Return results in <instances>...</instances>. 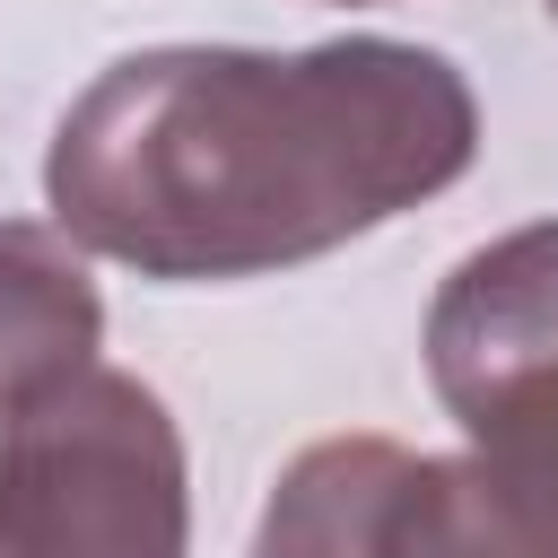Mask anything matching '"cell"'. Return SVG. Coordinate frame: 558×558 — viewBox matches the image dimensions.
<instances>
[{
  "instance_id": "obj_4",
  "label": "cell",
  "mask_w": 558,
  "mask_h": 558,
  "mask_svg": "<svg viewBox=\"0 0 558 558\" xmlns=\"http://www.w3.org/2000/svg\"><path fill=\"white\" fill-rule=\"evenodd\" d=\"M105 305L61 227L0 218V427L96 366Z\"/></svg>"
},
{
  "instance_id": "obj_3",
  "label": "cell",
  "mask_w": 558,
  "mask_h": 558,
  "mask_svg": "<svg viewBox=\"0 0 558 558\" xmlns=\"http://www.w3.org/2000/svg\"><path fill=\"white\" fill-rule=\"evenodd\" d=\"M427 384L471 453L558 480V218L453 262L427 305Z\"/></svg>"
},
{
  "instance_id": "obj_5",
  "label": "cell",
  "mask_w": 558,
  "mask_h": 558,
  "mask_svg": "<svg viewBox=\"0 0 558 558\" xmlns=\"http://www.w3.org/2000/svg\"><path fill=\"white\" fill-rule=\"evenodd\" d=\"M410 445L392 436H323L305 445L262 506L253 558H392V514L410 480Z\"/></svg>"
},
{
  "instance_id": "obj_1",
  "label": "cell",
  "mask_w": 558,
  "mask_h": 558,
  "mask_svg": "<svg viewBox=\"0 0 558 558\" xmlns=\"http://www.w3.org/2000/svg\"><path fill=\"white\" fill-rule=\"evenodd\" d=\"M471 157V78L427 44H157L78 87L44 201L78 253L140 279H262L436 201Z\"/></svg>"
},
{
  "instance_id": "obj_6",
  "label": "cell",
  "mask_w": 558,
  "mask_h": 558,
  "mask_svg": "<svg viewBox=\"0 0 558 558\" xmlns=\"http://www.w3.org/2000/svg\"><path fill=\"white\" fill-rule=\"evenodd\" d=\"M392 558H558V480L488 453H418L401 480Z\"/></svg>"
},
{
  "instance_id": "obj_2",
  "label": "cell",
  "mask_w": 558,
  "mask_h": 558,
  "mask_svg": "<svg viewBox=\"0 0 558 558\" xmlns=\"http://www.w3.org/2000/svg\"><path fill=\"white\" fill-rule=\"evenodd\" d=\"M192 471L174 410L87 366L0 427V558H183Z\"/></svg>"
},
{
  "instance_id": "obj_7",
  "label": "cell",
  "mask_w": 558,
  "mask_h": 558,
  "mask_svg": "<svg viewBox=\"0 0 558 558\" xmlns=\"http://www.w3.org/2000/svg\"><path fill=\"white\" fill-rule=\"evenodd\" d=\"M541 9H549V26H558V0H541Z\"/></svg>"
}]
</instances>
